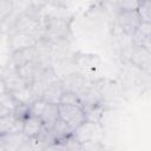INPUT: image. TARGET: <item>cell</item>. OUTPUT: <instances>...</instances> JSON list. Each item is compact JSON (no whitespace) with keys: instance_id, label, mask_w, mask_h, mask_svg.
Returning <instances> with one entry per match:
<instances>
[{"instance_id":"cell-1","label":"cell","mask_w":151,"mask_h":151,"mask_svg":"<svg viewBox=\"0 0 151 151\" xmlns=\"http://www.w3.org/2000/svg\"><path fill=\"white\" fill-rule=\"evenodd\" d=\"M45 28V18L41 17L40 11L29 7L27 11L17 15L13 22V31L29 33L38 39H41L44 35Z\"/></svg>"},{"instance_id":"cell-2","label":"cell","mask_w":151,"mask_h":151,"mask_svg":"<svg viewBox=\"0 0 151 151\" xmlns=\"http://www.w3.org/2000/svg\"><path fill=\"white\" fill-rule=\"evenodd\" d=\"M73 136L81 144V149L94 147L103 139L104 130L100 123L86 120L77 130L73 131Z\"/></svg>"},{"instance_id":"cell-3","label":"cell","mask_w":151,"mask_h":151,"mask_svg":"<svg viewBox=\"0 0 151 151\" xmlns=\"http://www.w3.org/2000/svg\"><path fill=\"white\" fill-rule=\"evenodd\" d=\"M70 21L60 17H45L42 38L50 41H63L70 35Z\"/></svg>"},{"instance_id":"cell-4","label":"cell","mask_w":151,"mask_h":151,"mask_svg":"<svg viewBox=\"0 0 151 151\" xmlns=\"http://www.w3.org/2000/svg\"><path fill=\"white\" fill-rule=\"evenodd\" d=\"M59 114H60V118L73 131L77 130L81 124H84L87 120L84 107L79 105L59 103Z\"/></svg>"},{"instance_id":"cell-5","label":"cell","mask_w":151,"mask_h":151,"mask_svg":"<svg viewBox=\"0 0 151 151\" xmlns=\"http://www.w3.org/2000/svg\"><path fill=\"white\" fill-rule=\"evenodd\" d=\"M32 149L31 139L22 132H7L0 134V151H20Z\"/></svg>"},{"instance_id":"cell-6","label":"cell","mask_w":151,"mask_h":151,"mask_svg":"<svg viewBox=\"0 0 151 151\" xmlns=\"http://www.w3.org/2000/svg\"><path fill=\"white\" fill-rule=\"evenodd\" d=\"M74 63L79 72L85 77L96 74L101 66V61L98 55L88 53H77L74 54Z\"/></svg>"},{"instance_id":"cell-7","label":"cell","mask_w":151,"mask_h":151,"mask_svg":"<svg viewBox=\"0 0 151 151\" xmlns=\"http://www.w3.org/2000/svg\"><path fill=\"white\" fill-rule=\"evenodd\" d=\"M117 22L122 32L129 37H133L138 26L140 25V18L136 11H120L117 14Z\"/></svg>"},{"instance_id":"cell-8","label":"cell","mask_w":151,"mask_h":151,"mask_svg":"<svg viewBox=\"0 0 151 151\" xmlns=\"http://www.w3.org/2000/svg\"><path fill=\"white\" fill-rule=\"evenodd\" d=\"M77 96L79 97L81 104L84 107H88V106H93V105H98V104H103L104 98L101 96V92L99 90L98 85L94 84H88L86 83L78 92Z\"/></svg>"},{"instance_id":"cell-9","label":"cell","mask_w":151,"mask_h":151,"mask_svg":"<svg viewBox=\"0 0 151 151\" xmlns=\"http://www.w3.org/2000/svg\"><path fill=\"white\" fill-rule=\"evenodd\" d=\"M38 38L29 34V33H25V32H18V31H13L9 34V48L13 52L17 51H21L32 46H35L38 42Z\"/></svg>"},{"instance_id":"cell-10","label":"cell","mask_w":151,"mask_h":151,"mask_svg":"<svg viewBox=\"0 0 151 151\" xmlns=\"http://www.w3.org/2000/svg\"><path fill=\"white\" fill-rule=\"evenodd\" d=\"M47 66H51V65H45L44 63H40V61H28L17 68H18L19 74L29 85H32L40 77V74L45 71V68Z\"/></svg>"},{"instance_id":"cell-11","label":"cell","mask_w":151,"mask_h":151,"mask_svg":"<svg viewBox=\"0 0 151 151\" xmlns=\"http://www.w3.org/2000/svg\"><path fill=\"white\" fill-rule=\"evenodd\" d=\"M61 81H63L65 92H74V93H77L87 83L86 77L83 73H80L79 71L68 73L67 76L61 78Z\"/></svg>"},{"instance_id":"cell-12","label":"cell","mask_w":151,"mask_h":151,"mask_svg":"<svg viewBox=\"0 0 151 151\" xmlns=\"http://www.w3.org/2000/svg\"><path fill=\"white\" fill-rule=\"evenodd\" d=\"M45 127V124L41 119V117L28 114L24 119V125H22V132L29 138H35Z\"/></svg>"},{"instance_id":"cell-13","label":"cell","mask_w":151,"mask_h":151,"mask_svg":"<svg viewBox=\"0 0 151 151\" xmlns=\"http://www.w3.org/2000/svg\"><path fill=\"white\" fill-rule=\"evenodd\" d=\"M48 131L51 132L53 139L55 143L63 140V139H66L67 137H70L71 134H73V130L61 119L59 118L51 127H48Z\"/></svg>"},{"instance_id":"cell-14","label":"cell","mask_w":151,"mask_h":151,"mask_svg":"<svg viewBox=\"0 0 151 151\" xmlns=\"http://www.w3.org/2000/svg\"><path fill=\"white\" fill-rule=\"evenodd\" d=\"M64 86H63V81L61 79L54 84H52L51 86H48L41 94V99H44L47 103H60V99L64 94Z\"/></svg>"},{"instance_id":"cell-15","label":"cell","mask_w":151,"mask_h":151,"mask_svg":"<svg viewBox=\"0 0 151 151\" xmlns=\"http://www.w3.org/2000/svg\"><path fill=\"white\" fill-rule=\"evenodd\" d=\"M59 118H60L59 104H57V103H47L45 109H44V112L41 114V119H42L45 126L47 129L51 127Z\"/></svg>"},{"instance_id":"cell-16","label":"cell","mask_w":151,"mask_h":151,"mask_svg":"<svg viewBox=\"0 0 151 151\" xmlns=\"http://www.w3.org/2000/svg\"><path fill=\"white\" fill-rule=\"evenodd\" d=\"M20 103L15 99V97L8 92L7 90L2 88L1 96H0V109H5L7 111H14V109L19 105Z\"/></svg>"},{"instance_id":"cell-17","label":"cell","mask_w":151,"mask_h":151,"mask_svg":"<svg viewBox=\"0 0 151 151\" xmlns=\"http://www.w3.org/2000/svg\"><path fill=\"white\" fill-rule=\"evenodd\" d=\"M151 38V24L147 22H140V25L138 26L136 33L133 34L132 39H133V44L140 45L143 41H145L146 39Z\"/></svg>"},{"instance_id":"cell-18","label":"cell","mask_w":151,"mask_h":151,"mask_svg":"<svg viewBox=\"0 0 151 151\" xmlns=\"http://www.w3.org/2000/svg\"><path fill=\"white\" fill-rule=\"evenodd\" d=\"M138 15L142 22L151 24V0H143L139 2L137 8Z\"/></svg>"},{"instance_id":"cell-19","label":"cell","mask_w":151,"mask_h":151,"mask_svg":"<svg viewBox=\"0 0 151 151\" xmlns=\"http://www.w3.org/2000/svg\"><path fill=\"white\" fill-rule=\"evenodd\" d=\"M1 21L2 24L9 19V17L12 15V13L14 12V1L13 0H1Z\"/></svg>"},{"instance_id":"cell-20","label":"cell","mask_w":151,"mask_h":151,"mask_svg":"<svg viewBox=\"0 0 151 151\" xmlns=\"http://www.w3.org/2000/svg\"><path fill=\"white\" fill-rule=\"evenodd\" d=\"M139 2L137 0H117L116 6L118 12L120 11H136L138 8Z\"/></svg>"},{"instance_id":"cell-21","label":"cell","mask_w":151,"mask_h":151,"mask_svg":"<svg viewBox=\"0 0 151 151\" xmlns=\"http://www.w3.org/2000/svg\"><path fill=\"white\" fill-rule=\"evenodd\" d=\"M46 104H47V101H45L44 99H41V98L37 99L35 101H33V103L29 105V114L41 117V114H42V112H44V109H45Z\"/></svg>"},{"instance_id":"cell-22","label":"cell","mask_w":151,"mask_h":151,"mask_svg":"<svg viewBox=\"0 0 151 151\" xmlns=\"http://www.w3.org/2000/svg\"><path fill=\"white\" fill-rule=\"evenodd\" d=\"M60 103H65V104H72V105H79V106H83L79 97L77 96V93L74 92H64L61 99H60ZM84 107V106H83Z\"/></svg>"},{"instance_id":"cell-23","label":"cell","mask_w":151,"mask_h":151,"mask_svg":"<svg viewBox=\"0 0 151 151\" xmlns=\"http://www.w3.org/2000/svg\"><path fill=\"white\" fill-rule=\"evenodd\" d=\"M73 2H74V0H48V4H51L55 7H60V8H67Z\"/></svg>"},{"instance_id":"cell-24","label":"cell","mask_w":151,"mask_h":151,"mask_svg":"<svg viewBox=\"0 0 151 151\" xmlns=\"http://www.w3.org/2000/svg\"><path fill=\"white\" fill-rule=\"evenodd\" d=\"M142 46H144L150 53H151V38H149V39H146L145 41H143L142 44H140Z\"/></svg>"},{"instance_id":"cell-25","label":"cell","mask_w":151,"mask_h":151,"mask_svg":"<svg viewBox=\"0 0 151 151\" xmlns=\"http://www.w3.org/2000/svg\"><path fill=\"white\" fill-rule=\"evenodd\" d=\"M137 1H138V2H140V1H143V0H137Z\"/></svg>"}]
</instances>
